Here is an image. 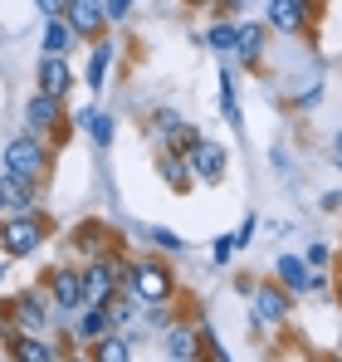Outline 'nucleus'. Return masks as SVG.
<instances>
[{"mask_svg":"<svg viewBox=\"0 0 342 362\" xmlns=\"http://www.w3.org/2000/svg\"><path fill=\"white\" fill-rule=\"evenodd\" d=\"M0 191H5V206H20V211H30V201H35V181L15 177V172L0 177Z\"/></svg>","mask_w":342,"mask_h":362,"instance_id":"20","label":"nucleus"},{"mask_svg":"<svg viewBox=\"0 0 342 362\" xmlns=\"http://www.w3.org/2000/svg\"><path fill=\"white\" fill-rule=\"evenodd\" d=\"M244 5H249V0H225V10H244Z\"/></svg>","mask_w":342,"mask_h":362,"instance_id":"33","label":"nucleus"},{"mask_svg":"<svg viewBox=\"0 0 342 362\" xmlns=\"http://www.w3.org/2000/svg\"><path fill=\"white\" fill-rule=\"evenodd\" d=\"M162 181H167L171 191H186L196 172H191V162H186V152H162Z\"/></svg>","mask_w":342,"mask_h":362,"instance_id":"17","label":"nucleus"},{"mask_svg":"<svg viewBox=\"0 0 342 362\" xmlns=\"http://www.w3.org/2000/svg\"><path fill=\"white\" fill-rule=\"evenodd\" d=\"M127 289H132L137 299L152 308V303H167L171 294H176V279H171V269L162 264V259H142V264H132Z\"/></svg>","mask_w":342,"mask_h":362,"instance_id":"3","label":"nucleus"},{"mask_svg":"<svg viewBox=\"0 0 342 362\" xmlns=\"http://www.w3.org/2000/svg\"><path fill=\"white\" fill-rule=\"evenodd\" d=\"M254 318H259V323H284L288 318V289L259 284V289H254Z\"/></svg>","mask_w":342,"mask_h":362,"instance_id":"12","label":"nucleus"},{"mask_svg":"<svg viewBox=\"0 0 342 362\" xmlns=\"http://www.w3.org/2000/svg\"><path fill=\"white\" fill-rule=\"evenodd\" d=\"M157 132H162L167 152H186V147H191V142L201 137V132H196L191 122L181 118V113H171V108H162V113H157Z\"/></svg>","mask_w":342,"mask_h":362,"instance_id":"11","label":"nucleus"},{"mask_svg":"<svg viewBox=\"0 0 342 362\" xmlns=\"http://www.w3.org/2000/svg\"><path fill=\"white\" fill-rule=\"evenodd\" d=\"M132 299H137V294H132V289H127V294H122V289H117L113 299L103 303V308H108V323H113V328H122V323H132Z\"/></svg>","mask_w":342,"mask_h":362,"instance_id":"24","label":"nucleus"},{"mask_svg":"<svg viewBox=\"0 0 342 362\" xmlns=\"http://www.w3.org/2000/svg\"><path fill=\"white\" fill-rule=\"evenodd\" d=\"M35 5H40V15H45V20H59V15L69 10V0H35Z\"/></svg>","mask_w":342,"mask_h":362,"instance_id":"27","label":"nucleus"},{"mask_svg":"<svg viewBox=\"0 0 342 362\" xmlns=\"http://www.w3.org/2000/svg\"><path fill=\"white\" fill-rule=\"evenodd\" d=\"M59 122H64V108H59V98L54 93H35L30 98V108H25V132H54Z\"/></svg>","mask_w":342,"mask_h":362,"instance_id":"10","label":"nucleus"},{"mask_svg":"<svg viewBox=\"0 0 342 362\" xmlns=\"http://www.w3.org/2000/svg\"><path fill=\"white\" fill-rule=\"evenodd\" d=\"M69 362H93V358H69Z\"/></svg>","mask_w":342,"mask_h":362,"instance_id":"34","label":"nucleus"},{"mask_svg":"<svg viewBox=\"0 0 342 362\" xmlns=\"http://www.w3.org/2000/svg\"><path fill=\"white\" fill-rule=\"evenodd\" d=\"M249 240H254V216H244V221H240V230H235V245H240V250H244Z\"/></svg>","mask_w":342,"mask_h":362,"instance_id":"28","label":"nucleus"},{"mask_svg":"<svg viewBox=\"0 0 342 362\" xmlns=\"http://www.w3.org/2000/svg\"><path fill=\"white\" fill-rule=\"evenodd\" d=\"M162 348H167V358L191 362V358H196V348H201V333H196V328H186V323H171L167 338H162Z\"/></svg>","mask_w":342,"mask_h":362,"instance_id":"15","label":"nucleus"},{"mask_svg":"<svg viewBox=\"0 0 342 362\" xmlns=\"http://www.w3.org/2000/svg\"><path fill=\"white\" fill-rule=\"evenodd\" d=\"M73 122H83V127L93 132V142H98V147H108V142H113V118H108V113H98V108H93V113H78Z\"/></svg>","mask_w":342,"mask_h":362,"instance_id":"23","label":"nucleus"},{"mask_svg":"<svg viewBox=\"0 0 342 362\" xmlns=\"http://www.w3.org/2000/svg\"><path fill=\"white\" fill-rule=\"evenodd\" d=\"M235 54H240V64H259V54H264V25H240Z\"/></svg>","mask_w":342,"mask_h":362,"instance_id":"19","label":"nucleus"},{"mask_svg":"<svg viewBox=\"0 0 342 362\" xmlns=\"http://www.w3.org/2000/svg\"><path fill=\"white\" fill-rule=\"evenodd\" d=\"M279 284H284L288 294H313V274H308V259H298V255H279Z\"/></svg>","mask_w":342,"mask_h":362,"instance_id":"14","label":"nucleus"},{"mask_svg":"<svg viewBox=\"0 0 342 362\" xmlns=\"http://www.w3.org/2000/svg\"><path fill=\"white\" fill-rule=\"evenodd\" d=\"M0 206H5V191H0Z\"/></svg>","mask_w":342,"mask_h":362,"instance_id":"36","label":"nucleus"},{"mask_svg":"<svg viewBox=\"0 0 342 362\" xmlns=\"http://www.w3.org/2000/svg\"><path fill=\"white\" fill-rule=\"evenodd\" d=\"M147 240L157 245V250H167V255H176V250H181V235H171L167 226H152V230H147Z\"/></svg>","mask_w":342,"mask_h":362,"instance_id":"26","label":"nucleus"},{"mask_svg":"<svg viewBox=\"0 0 342 362\" xmlns=\"http://www.w3.org/2000/svg\"><path fill=\"white\" fill-rule=\"evenodd\" d=\"M269 30L279 35H303L308 20H313V0H269Z\"/></svg>","mask_w":342,"mask_h":362,"instance_id":"4","label":"nucleus"},{"mask_svg":"<svg viewBox=\"0 0 342 362\" xmlns=\"http://www.w3.org/2000/svg\"><path fill=\"white\" fill-rule=\"evenodd\" d=\"M0 274H5V259H0Z\"/></svg>","mask_w":342,"mask_h":362,"instance_id":"37","label":"nucleus"},{"mask_svg":"<svg viewBox=\"0 0 342 362\" xmlns=\"http://www.w3.org/2000/svg\"><path fill=\"white\" fill-rule=\"evenodd\" d=\"M10 362H15V358H10Z\"/></svg>","mask_w":342,"mask_h":362,"instance_id":"39","label":"nucleus"},{"mask_svg":"<svg viewBox=\"0 0 342 362\" xmlns=\"http://www.w3.org/2000/svg\"><path fill=\"white\" fill-rule=\"evenodd\" d=\"M45 167H49V152H45V142L35 132H20V137L5 142V172H15V177H25V181H40Z\"/></svg>","mask_w":342,"mask_h":362,"instance_id":"1","label":"nucleus"},{"mask_svg":"<svg viewBox=\"0 0 342 362\" xmlns=\"http://www.w3.org/2000/svg\"><path fill=\"white\" fill-rule=\"evenodd\" d=\"M10 328L15 333H45L49 328V303L40 299V294H20V299L10 303Z\"/></svg>","mask_w":342,"mask_h":362,"instance_id":"6","label":"nucleus"},{"mask_svg":"<svg viewBox=\"0 0 342 362\" xmlns=\"http://www.w3.org/2000/svg\"><path fill=\"white\" fill-rule=\"evenodd\" d=\"M323 362H342V358H323Z\"/></svg>","mask_w":342,"mask_h":362,"instance_id":"35","label":"nucleus"},{"mask_svg":"<svg viewBox=\"0 0 342 362\" xmlns=\"http://www.w3.org/2000/svg\"><path fill=\"white\" fill-rule=\"evenodd\" d=\"M93 362H132V348H127L117 333H108V338L93 343Z\"/></svg>","mask_w":342,"mask_h":362,"instance_id":"21","label":"nucleus"},{"mask_svg":"<svg viewBox=\"0 0 342 362\" xmlns=\"http://www.w3.org/2000/svg\"><path fill=\"white\" fill-rule=\"evenodd\" d=\"M0 245H5V259H20V255H35L45 245V221L35 211H20L0 226Z\"/></svg>","mask_w":342,"mask_h":362,"instance_id":"2","label":"nucleus"},{"mask_svg":"<svg viewBox=\"0 0 342 362\" xmlns=\"http://www.w3.org/2000/svg\"><path fill=\"white\" fill-rule=\"evenodd\" d=\"M108 308H83L78 313V323H73V333L83 338V343H98V338H108Z\"/></svg>","mask_w":342,"mask_h":362,"instance_id":"18","label":"nucleus"},{"mask_svg":"<svg viewBox=\"0 0 342 362\" xmlns=\"http://www.w3.org/2000/svg\"><path fill=\"white\" fill-rule=\"evenodd\" d=\"M103 10H108V20H122L132 10V0H103Z\"/></svg>","mask_w":342,"mask_h":362,"instance_id":"30","label":"nucleus"},{"mask_svg":"<svg viewBox=\"0 0 342 362\" xmlns=\"http://www.w3.org/2000/svg\"><path fill=\"white\" fill-rule=\"evenodd\" d=\"M308 264H328V245H313L308 250Z\"/></svg>","mask_w":342,"mask_h":362,"instance_id":"31","label":"nucleus"},{"mask_svg":"<svg viewBox=\"0 0 342 362\" xmlns=\"http://www.w3.org/2000/svg\"><path fill=\"white\" fill-rule=\"evenodd\" d=\"M230 255H235V235L216 240V264H230Z\"/></svg>","mask_w":342,"mask_h":362,"instance_id":"29","label":"nucleus"},{"mask_svg":"<svg viewBox=\"0 0 342 362\" xmlns=\"http://www.w3.org/2000/svg\"><path fill=\"white\" fill-rule=\"evenodd\" d=\"M108 59H113V45H98V49H93V64H88V88H103Z\"/></svg>","mask_w":342,"mask_h":362,"instance_id":"25","label":"nucleus"},{"mask_svg":"<svg viewBox=\"0 0 342 362\" xmlns=\"http://www.w3.org/2000/svg\"><path fill=\"white\" fill-rule=\"evenodd\" d=\"M64 20L78 30V40H93V35H103V25H108V10H103V0H69Z\"/></svg>","mask_w":342,"mask_h":362,"instance_id":"8","label":"nucleus"},{"mask_svg":"<svg viewBox=\"0 0 342 362\" xmlns=\"http://www.w3.org/2000/svg\"><path fill=\"white\" fill-rule=\"evenodd\" d=\"M167 362H176V358H167Z\"/></svg>","mask_w":342,"mask_h":362,"instance_id":"38","label":"nucleus"},{"mask_svg":"<svg viewBox=\"0 0 342 362\" xmlns=\"http://www.w3.org/2000/svg\"><path fill=\"white\" fill-rule=\"evenodd\" d=\"M49 303L59 313H78L83 308V269H54L49 274Z\"/></svg>","mask_w":342,"mask_h":362,"instance_id":"5","label":"nucleus"},{"mask_svg":"<svg viewBox=\"0 0 342 362\" xmlns=\"http://www.w3.org/2000/svg\"><path fill=\"white\" fill-rule=\"evenodd\" d=\"M206 45L216 49V54H235V45H240V25H230V20H220L211 35H206Z\"/></svg>","mask_w":342,"mask_h":362,"instance_id":"22","label":"nucleus"},{"mask_svg":"<svg viewBox=\"0 0 342 362\" xmlns=\"http://www.w3.org/2000/svg\"><path fill=\"white\" fill-rule=\"evenodd\" d=\"M69 83H73V74H69L64 54H45V59H40V93L64 98V93H69Z\"/></svg>","mask_w":342,"mask_h":362,"instance_id":"13","label":"nucleus"},{"mask_svg":"<svg viewBox=\"0 0 342 362\" xmlns=\"http://www.w3.org/2000/svg\"><path fill=\"white\" fill-rule=\"evenodd\" d=\"M333 157H338V167H342V132L333 137Z\"/></svg>","mask_w":342,"mask_h":362,"instance_id":"32","label":"nucleus"},{"mask_svg":"<svg viewBox=\"0 0 342 362\" xmlns=\"http://www.w3.org/2000/svg\"><path fill=\"white\" fill-rule=\"evenodd\" d=\"M186 162H191L196 181H220L225 177V152H220L216 142H206V137H196V142L186 147Z\"/></svg>","mask_w":342,"mask_h":362,"instance_id":"7","label":"nucleus"},{"mask_svg":"<svg viewBox=\"0 0 342 362\" xmlns=\"http://www.w3.org/2000/svg\"><path fill=\"white\" fill-rule=\"evenodd\" d=\"M10 358L15 362H59V348L45 333H15L10 328Z\"/></svg>","mask_w":342,"mask_h":362,"instance_id":"9","label":"nucleus"},{"mask_svg":"<svg viewBox=\"0 0 342 362\" xmlns=\"http://www.w3.org/2000/svg\"><path fill=\"white\" fill-rule=\"evenodd\" d=\"M78 45V30L59 15V20H45V54H69Z\"/></svg>","mask_w":342,"mask_h":362,"instance_id":"16","label":"nucleus"}]
</instances>
